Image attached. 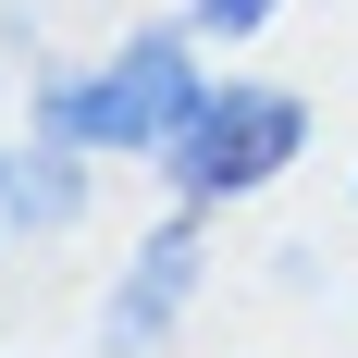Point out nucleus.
I'll return each mask as SVG.
<instances>
[{
    "label": "nucleus",
    "mask_w": 358,
    "mask_h": 358,
    "mask_svg": "<svg viewBox=\"0 0 358 358\" xmlns=\"http://www.w3.org/2000/svg\"><path fill=\"white\" fill-rule=\"evenodd\" d=\"M198 99H210V87H198V50H185L173 25H136L111 62L37 87V136L87 148V161H136V148H173Z\"/></svg>",
    "instance_id": "1"
},
{
    "label": "nucleus",
    "mask_w": 358,
    "mask_h": 358,
    "mask_svg": "<svg viewBox=\"0 0 358 358\" xmlns=\"http://www.w3.org/2000/svg\"><path fill=\"white\" fill-rule=\"evenodd\" d=\"M296 148H309V99H285V87H210V99L185 111V136L161 148V161H173V198L222 210V198L272 185Z\"/></svg>",
    "instance_id": "2"
},
{
    "label": "nucleus",
    "mask_w": 358,
    "mask_h": 358,
    "mask_svg": "<svg viewBox=\"0 0 358 358\" xmlns=\"http://www.w3.org/2000/svg\"><path fill=\"white\" fill-rule=\"evenodd\" d=\"M198 248H210V235H198V198H185L173 222H148V248L124 259V285H111V309H99V346H111V358H148L161 334L185 322V296H198Z\"/></svg>",
    "instance_id": "3"
},
{
    "label": "nucleus",
    "mask_w": 358,
    "mask_h": 358,
    "mask_svg": "<svg viewBox=\"0 0 358 358\" xmlns=\"http://www.w3.org/2000/svg\"><path fill=\"white\" fill-rule=\"evenodd\" d=\"M87 210V148L37 136V148H0V248H37Z\"/></svg>",
    "instance_id": "4"
},
{
    "label": "nucleus",
    "mask_w": 358,
    "mask_h": 358,
    "mask_svg": "<svg viewBox=\"0 0 358 358\" xmlns=\"http://www.w3.org/2000/svg\"><path fill=\"white\" fill-rule=\"evenodd\" d=\"M272 13H285V0H198V25H210V37H259Z\"/></svg>",
    "instance_id": "5"
}]
</instances>
